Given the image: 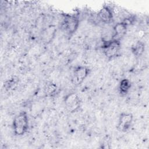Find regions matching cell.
Masks as SVG:
<instances>
[{"label":"cell","instance_id":"cell-11","mask_svg":"<svg viewBox=\"0 0 149 149\" xmlns=\"http://www.w3.org/2000/svg\"><path fill=\"white\" fill-rule=\"evenodd\" d=\"M56 86L52 83H48L45 85V91L47 95H51L56 91Z\"/></svg>","mask_w":149,"mask_h":149},{"label":"cell","instance_id":"cell-9","mask_svg":"<svg viewBox=\"0 0 149 149\" xmlns=\"http://www.w3.org/2000/svg\"><path fill=\"white\" fill-rule=\"evenodd\" d=\"M132 87L131 81L127 79H122L119 84V91L120 94L126 95L128 93Z\"/></svg>","mask_w":149,"mask_h":149},{"label":"cell","instance_id":"cell-3","mask_svg":"<svg viewBox=\"0 0 149 149\" xmlns=\"http://www.w3.org/2000/svg\"><path fill=\"white\" fill-rule=\"evenodd\" d=\"M64 103L66 109L72 113L76 112L80 108L81 101L77 94L71 93L65 97Z\"/></svg>","mask_w":149,"mask_h":149},{"label":"cell","instance_id":"cell-1","mask_svg":"<svg viewBox=\"0 0 149 149\" xmlns=\"http://www.w3.org/2000/svg\"><path fill=\"white\" fill-rule=\"evenodd\" d=\"M13 129L16 136H23L29 129V118L25 111L17 114L13 120Z\"/></svg>","mask_w":149,"mask_h":149},{"label":"cell","instance_id":"cell-4","mask_svg":"<svg viewBox=\"0 0 149 149\" xmlns=\"http://www.w3.org/2000/svg\"><path fill=\"white\" fill-rule=\"evenodd\" d=\"M79 25V20L74 15H66L62 24L63 29L68 34L74 33Z\"/></svg>","mask_w":149,"mask_h":149},{"label":"cell","instance_id":"cell-10","mask_svg":"<svg viewBox=\"0 0 149 149\" xmlns=\"http://www.w3.org/2000/svg\"><path fill=\"white\" fill-rule=\"evenodd\" d=\"M132 52L134 55L141 56L144 51V44L141 41H137L132 48Z\"/></svg>","mask_w":149,"mask_h":149},{"label":"cell","instance_id":"cell-2","mask_svg":"<svg viewBox=\"0 0 149 149\" xmlns=\"http://www.w3.org/2000/svg\"><path fill=\"white\" fill-rule=\"evenodd\" d=\"M101 48L104 55L109 59L116 57L120 49V41L115 40H103Z\"/></svg>","mask_w":149,"mask_h":149},{"label":"cell","instance_id":"cell-5","mask_svg":"<svg viewBox=\"0 0 149 149\" xmlns=\"http://www.w3.org/2000/svg\"><path fill=\"white\" fill-rule=\"evenodd\" d=\"M133 116L131 113L122 112L120 114L117 125L118 130L122 132H127L131 127Z\"/></svg>","mask_w":149,"mask_h":149},{"label":"cell","instance_id":"cell-6","mask_svg":"<svg viewBox=\"0 0 149 149\" xmlns=\"http://www.w3.org/2000/svg\"><path fill=\"white\" fill-rule=\"evenodd\" d=\"M90 70L84 66H79L76 67L73 73L72 82L76 86L80 85L84 79L88 76Z\"/></svg>","mask_w":149,"mask_h":149},{"label":"cell","instance_id":"cell-8","mask_svg":"<svg viewBox=\"0 0 149 149\" xmlns=\"http://www.w3.org/2000/svg\"><path fill=\"white\" fill-rule=\"evenodd\" d=\"M97 16L102 23H110L113 18V10L108 6H104L98 11Z\"/></svg>","mask_w":149,"mask_h":149},{"label":"cell","instance_id":"cell-7","mask_svg":"<svg viewBox=\"0 0 149 149\" xmlns=\"http://www.w3.org/2000/svg\"><path fill=\"white\" fill-rule=\"evenodd\" d=\"M128 26L125 21L115 24L113 26V34L111 39L120 41V39L125 36L127 32Z\"/></svg>","mask_w":149,"mask_h":149}]
</instances>
